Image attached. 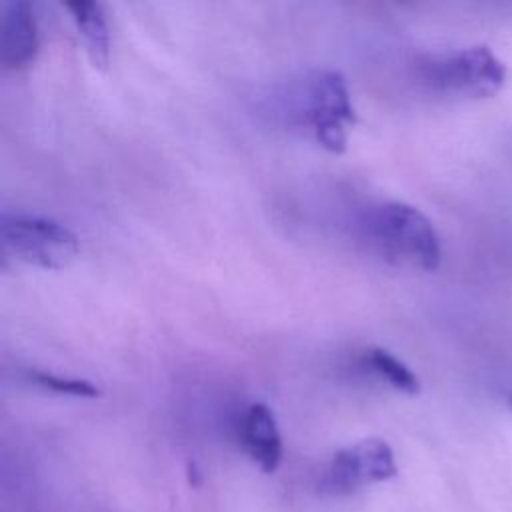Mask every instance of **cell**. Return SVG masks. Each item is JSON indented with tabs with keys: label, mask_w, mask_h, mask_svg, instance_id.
I'll return each instance as SVG.
<instances>
[{
	"label": "cell",
	"mask_w": 512,
	"mask_h": 512,
	"mask_svg": "<svg viewBox=\"0 0 512 512\" xmlns=\"http://www.w3.org/2000/svg\"><path fill=\"white\" fill-rule=\"evenodd\" d=\"M418 74L434 92L458 98H490L506 82V66L488 46L426 56Z\"/></svg>",
	"instance_id": "2"
},
{
	"label": "cell",
	"mask_w": 512,
	"mask_h": 512,
	"mask_svg": "<svg viewBox=\"0 0 512 512\" xmlns=\"http://www.w3.org/2000/svg\"><path fill=\"white\" fill-rule=\"evenodd\" d=\"M70 10L82 38L86 52L96 68H106L110 60V34L100 2L94 0H74L64 4Z\"/></svg>",
	"instance_id": "8"
},
{
	"label": "cell",
	"mask_w": 512,
	"mask_h": 512,
	"mask_svg": "<svg viewBox=\"0 0 512 512\" xmlns=\"http://www.w3.org/2000/svg\"><path fill=\"white\" fill-rule=\"evenodd\" d=\"M0 238L16 258L48 270L66 268L78 256L76 234L62 222L28 212H6L0 218Z\"/></svg>",
	"instance_id": "3"
},
{
	"label": "cell",
	"mask_w": 512,
	"mask_h": 512,
	"mask_svg": "<svg viewBox=\"0 0 512 512\" xmlns=\"http://www.w3.org/2000/svg\"><path fill=\"white\" fill-rule=\"evenodd\" d=\"M510 406H512V398H510Z\"/></svg>",
	"instance_id": "12"
},
{
	"label": "cell",
	"mask_w": 512,
	"mask_h": 512,
	"mask_svg": "<svg viewBox=\"0 0 512 512\" xmlns=\"http://www.w3.org/2000/svg\"><path fill=\"white\" fill-rule=\"evenodd\" d=\"M398 474L394 452L382 438H366L338 450L324 474V486L336 494H350L368 484L386 482Z\"/></svg>",
	"instance_id": "5"
},
{
	"label": "cell",
	"mask_w": 512,
	"mask_h": 512,
	"mask_svg": "<svg viewBox=\"0 0 512 512\" xmlns=\"http://www.w3.org/2000/svg\"><path fill=\"white\" fill-rule=\"evenodd\" d=\"M38 54V28L30 2L10 0L0 12V62L18 70L28 66Z\"/></svg>",
	"instance_id": "6"
},
{
	"label": "cell",
	"mask_w": 512,
	"mask_h": 512,
	"mask_svg": "<svg viewBox=\"0 0 512 512\" xmlns=\"http://www.w3.org/2000/svg\"><path fill=\"white\" fill-rule=\"evenodd\" d=\"M26 378L44 390H52L56 394H68V396H78V398H96L100 396V390L94 382L84 380V378H62L44 370H28Z\"/></svg>",
	"instance_id": "10"
},
{
	"label": "cell",
	"mask_w": 512,
	"mask_h": 512,
	"mask_svg": "<svg viewBox=\"0 0 512 512\" xmlns=\"http://www.w3.org/2000/svg\"><path fill=\"white\" fill-rule=\"evenodd\" d=\"M364 362L380 378H384L392 388H396L404 394L420 392L418 376L402 360H398L392 352H388L384 348H370L364 352Z\"/></svg>",
	"instance_id": "9"
},
{
	"label": "cell",
	"mask_w": 512,
	"mask_h": 512,
	"mask_svg": "<svg viewBox=\"0 0 512 512\" xmlns=\"http://www.w3.org/2000/svg\"><path fill=\"white\" fill-rule=\"evenodd\" d=\"M188 482H190V486H200L202 484V474H200V470H198V466H196V462H188Z\"/></svg>",
	"instance_id": "11"
},
{
	"label": "cell",
	"mask_w": 512,
	"mask_h": 512,
	"mask_svg": "<svg viewBox=\"0 0 512 512\" xmlns=\"http://www.w3.org/2000/svg\"><path fill=\"white\" fill-rule=\"evenodd\" d=\"M370 230L388 260L426 272L440 266V238L432 222L416 206L406 202L382 204L372 214Z\"/></svg>",
	"instance_id": "1"
},
{
	"label": "cell",
	"mask_w": 512,
	"mask_h": 512,
	"mask_svg": "<svg viewBox=\"0 0 512 512\" xmlns=\"http://www.w3.org/2000/svg\"><path fill=\"white\" fill-rule=\"evenodd\" d=\"M306 116L326 150H346L348 126L356 122V112L346 78L338 70H322L310 78Z\"/></svg>",
	"instance_id": "4"
},
{
	"label": "cell",
	"mask_w": 512,
	"mask_h": 512,
	"mask_svg": "<svg viewBox=\"0 0 512 512\" xmlns=\"http://www.w3.org/2000/svg\"><path fill=\"white\" fill-rule=\"evenodd\" d=\"M240 442L262 472H276L282 460V438L274 412L266 404L248 406L240 424Z\"/></svg>",
	"instance_id": "7"
}]
</instances>
